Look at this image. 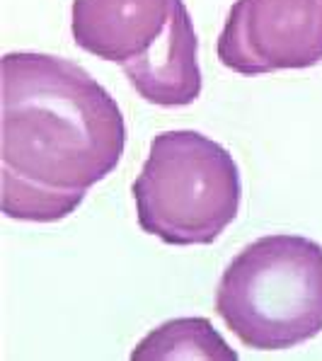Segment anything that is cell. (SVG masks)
I'll list each match as a JSON object with an SVG mask.
<instances>
[{
    "label": "cell",
    "instance_id": "1",
    "mask_svg": "<svg viewBox=\"0 0 322 361\" xmlns=\"http://www.w3.org/2000/svg\"><path fill=\"white\" fill-rule=\"evenodd\" d=\"M3 80V214L54 224L112 175L126 146L119 104L78 63L35 51L8 54Z\"/></svg>",
    "mask_w": 322,
    "mask_h": 361
},
{
    "label": "cell",
    "instance_id": "2",
    "mask_svg": "<svg viewBox=\"0 0 322 361\" xmlns=\"http://www.w3.org/2000/svg\"><path fill=\"white\" fill-rule=\"evenodd\" d=\"M216 313L242 344L281 352L322 332V245L264 235L225 267Z\"/></svg>",
    "mask_w": 322,
    "mask_h": 361
},
{
    "label": "cell",
    "instance_id": "3",
    "mask_svg": "<svg viewBox=\"0 0 322 361\" xmlns=\"http://www.w3.org/2000/svg\"><path fill=\"white\" fill-rule=\"evenodd\" d=\"M138 226L168 245H209L235 221L242 185L233 155L199 131H163L133 182Z\"/></svg>",
    "mask_w": 322,
    "mask_h": 361
},
{
    "label": "cell",
    "instance_id": "4",
    "mask_svg": "<svg viewBox=\"0 0 322 361\" xmlns=\"http://www.w3.org/2000/svg\"><path fill=\"white\" fill-rule=\"evenodd\" d=\"M218 61L240 75L310 68L322 61V0H235Z\"/></svg>",
    "mask_w": 322,
    "mask_h": 361
},
{
    "label": "cell",
    "instance_id": "5",
    "mask_svg": "<svg viewBox=\"0 0 322 361\" xmlns=\"http://www.w3.org/2000/svg\"><path fill=\"white\" fill-rule=\"evenodd\" d=\"M172 0H73L70 32L82 51L129 63L165 35Z\"/></svg>",
    "mask_w": 322,
    "mask_h": 361
},
{
    "label": "cell",
    "instance_id": "6",
    "mask_svg": "<svg viewBox=\"0 0 322 361\" xmlns=\"http://www.w3.org/2000/svg\"><path fill=\"white\" fill-rule=\"evenodd\" d=\"M131 87L158 107H185L202 95L199 39L185 0H172L165 35L141 59L121 66Z\"/></svg>",
    "mask_w": 322,
    "mask_h": 361
},
{
    "label": "cell",
    "instance_id": "7",
    "mask_svg": "<svg viewBox=\"0 0 322 361\" xmlns=\"http://www.w3.org/2000/svg\"><path fill=\"white\" fill-rule=\"evenodd\" d=\"M136 361H168V359H223L235 361L237 352L206 318H177L168 320L153 332H148L131 352Z\"/></svg>",
    "mask_w": 322,
    "mask_h": 361
}]
</instances>
